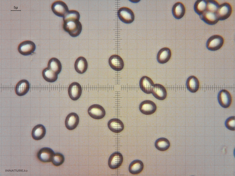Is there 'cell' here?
<instances>
[{
	"label": "cell",
	"instance_id": "cell-1",
	"mask_svg": "<svg viewBox=\"0 0 235 176\" xmlns=\"http://www.w3.org/2000/svg\"><path fill=\"white\" fill-rule=\"evenodd\" d=\"M63 26L65 31L72 37L80 35L82 30V25L79 19L63 18Z\"/></svg>",
	"mask_w": 235,
	"mask_h": 176
},
{
	"label": "cell",
	"instance_id": "cell-2",
	"mask_svg": "<svg viewBox=\"0 0 235 176\" xmlns=\"http://www.w3.org/2000/svg\"><path fill=\"white\" fill-rule=\"evenodd\" d=\"M224 43V39L219 35H214L211 36L206 43V47L209 50L214 51L220 49Z\"/></svg>",
	"mask_w": 235,
	"mask_h": 176
},
{
	"label": "cell",
	"instance_id": "cell-3",
	"mask_svg": "<svg viewBox=\"0 0 235 176\" xmlns=\"http://www.w3.org/2000/svg\"><path fill=\"white\" fill-rule=\"evenodd\" d=\"M118 15L122 22L127 24L132 23L134 19V15L132 11L126 7L120 8L118 11Z\"/></svg>",
	"mask_w": 235,
	"mask_h": 176
},
{
	"label": "cell",
	"instance_id": "cell-4",
	"mask_svg": "<svg viewBox=\"0 0 235 176\" xmlns=\"http://www.w3.org/2000/svg\"><path fill=\"white\" fill-rule=\"evenodd\" d=\"M51 9L55 14L60 17H63L69 11L66 4L61 0L54 2L51 5Z\"/></svg>",
	"mask_w": 235,
	"mask_h": 176
},
{
	"label": "cell",
	"instance_id": "cell-5",
	"mask_svg": "<svg viewBox=\"0 0 235 176\" xmlns=\"http://www.w3.org/2000/svg\"><path fill=\"white\" fill-rule=\"evenodd\" d=\"M36 48V45L34 43L30 40H26L20 43L18 47V50L21 54L27 56L33 53Z\"/></svg>",
	"mask_w": 235,
	"mask_h": 176
},
{
	"label": "cell",
	"instance_id": "cell-6",
	"mask_svg": "<svg viewBox=\"0 0 235 176\" xmlns=\"http://www.w3.org/2000/svg\"><path fill=\"white\" fill-rule=\"evenodd\" d=\"M232 7L228 3L219 5L216 14L219 20H224L229 18L231 14Z\"/></svg>",
	"mask_w": 235,
	"mask_h": 176
},
{
	"label": "cell",
	"instance_id": "cell-7",
	"mask_svg": "<svg viewBox=\"0 0 235 176\" xmlns=\"http://www.w3.org/2000/svg\"><path fill=\"white\" fill-rule=\"evenodd\" d=\"M88 113L91 117L96 119H102L105 115L104 108L98 104H94L90 106L88 109Z\"/></svg>",
	"mask_w": 235,
	"mask_h": 176
},
{
	"label": "cell",
	"instance_id": "cell-8",
	"mask_svg": "<svg viewBox=\"0 0 235 176\" xmlns=\"http://www.w3.org/2000/svg\"><path fill=\"white\" fill-rule=\"evenodd\" d=\"M218 102L220 105L224 108H227L231 105L232 97L229 92L225 89H222L217 96Z\"/></svg>",
	"mask_w": 235,
	"mask_h": 176
},
{
	"label": "cell",
	"instance_id": "cell-9",
	"mask_svg": "<svg viewBox=\"0 0 235 176\" xmlns=\"http://www.w3.org/2000/svg\"><path fill=\"white\" fill-rule=\"evenodd\" d=\"M55 153L51 148L48 147H44L38 151L37 156L41 161L47 163L51 162L55 154Z\"/></svg>",
	"mask_w": 235,
	"mask_h": 176
},
{
	"label": "cell",
	"instance_id": "cell-10",
	"mask_svg": "<svg viewBox=\"0 0 235 176\" xmlns=\"http://www.w3.org/2000/svg\"><path fill=\"white\" fill-rule=\"evenodd\" d=\"M68 92L70 98L73 101L78 99L82 93V88L78 82H74L69 86Z\"/></svg>",
	"mask_w": 235,
	"mask_h": 176
},
{
	"label": "cell",
	"instance_id": "cell-11",
	"mask_svg": "<svg viewBox=\"0 0 235 176\" xmlns=\"http://www.w3.org/2000/svg\"><path fill=\"white\" fill-rule=\"evenodd\" d=\"M157 109L155 104L150 100H145L142 101L139 106V110L143 114L149 115L155 112Z\"/></svg>",
	"mask_w": 235,
	"mask_h": 176
},
{
	"label": "cell",
	"instance_id": "cell-12",
	"mask_svg": "<svg viewBox=\"0 0 235 176\" xmlns=\"http://www.w3.org/2000/svg\"><path fill=\"white\" fill-rule=\"evenodd\" d=\"M123 161V157L122 154L119 152H115L110 155L109 158V167L112 169H117L121 165Z\"/></svg>",
	"mask_w": 235,
	"mask_h": 176
},
{
	"label": "cell",
	"instance_id": "cell-13",
	"mask_svg": "<svg viewBox=\"0 0 235 176\" xmlns=\"http://www.w3.org/2000/svg\"><path fill=\"white\" fill-rule=\"evenodd\" d=\"M79 118L78 115L74 112L69 114L65 120V125L67 129L72 130L75 129L79 123Z\"/></svg>",
	"mask_w": 235,
	"mask_h": 176
},
{
	"label": "cell",
	"instance_id": "cell-14",
	"mask_svg": "<svg viewBox=\"0 0 235 176\" xmlns=\"http://www.w3.org/2000/svg\"><path fill=\"white\" fill-rule=\"evenodd\" d=\"M139 85L142 91L147 94L152 93L154 85L152 79L147 76L142 77L140 81Z\"/></svg>",
	"mask_w": 235,
	"mask_h": 176
},
{
	"label": "cell",
	"instance_id": "cell-15",
	"mask_svg": "<svg viewBox=\"0 0 235 176\" xmlns=\"http://www.w3.org/2000/svg\"><path fill=\"white\" fill-rule=\"evenodd\" d=\"M109 64L110 67L116 71L122 70L124 66V63L122 58L117 55H113L109 57Z\"/></svg>",
	"mask_w": 235,
	"mask_h": 176
},
{
	"label": "cell",
	"instance_id": "cell-16",
	"mask_svg": "<svg viewBox=\"0 0 235 176\" xmlns=\"http://www.w3.org/2000/svg\"><path fill=\"white\" fill-rule=\"evenodd\" d=\"M30 88V84L27 80L23 79L19 81L16 84L15 90L16 94L21 96L25 95L28 92Z\"/></svg>",
	"mask_w": 235,
	"mask_h": 176
},
{
	"label": "cell",
	"instance_id": "cell-17",
	"mask_svg": "<svg viewBox=\"0 0 235 176\" xmlns=\"http://www.w3.org/2000/svg\"><path fill=\"white\" fill-rule=\"evenodd\" d=\"M152 93L155 97L159 100H164L167 96L165 88L162 85L159 84H154Z\"/></svg>",
	"mask_w": 235,
	"mask_h": 176
},
{
	"label": "cell",
	"instance_id": "cell-18",
	"mask_svg": "<svg viewBox=\"0 0 235 176\" xmlns=\"http://www.w3.org/2000/svg\"><path fill=\"white\" fill-rule=\"evenodd\" d=\"M171 56V52L168 48L164 47L161 48L158 53L157 59L160 64H164L167 62L170 59Z\"/></svg>",
	"mask_w": 235,
	"mask_h": 176
},
{
	"label": "cell",
	"instance_id": "cell-19",
	"mask_svg": "<svg viewBox=\"0 0 235 176\" xmlns=\"http://www.w3.org/2000/svg\"><path fill=\"white\" fill-rule=\"evenodd\" d=\"M108 126L110 130L115 133L121 132L124 128L122 122L118 119L113 118L110 119L108 122Z\"/></svg>",
	"mask_w": 235,
	"mask_h": 176
},
{
	"label": "cell",
	"instance_id": "cell-20",
	"mask_svg": "<svg viewBox=\"0 0 235 176\" xmlns=\"http://www.w3.org/2000/svg\"><path fill=\"white\" fill-rule=\"evenodd\" d=\"M200 19L206 23L210 25H214L218 21L215 13L205 11L199 16Z\"/></svg>",
	"mask_w": 235,
	"mask_h": 176
},
{
	"label": "cell",
	"instance_id": "cell-21",
	"mask_svg": "<svg viewBox=\"0 0 235 176\" xmlns=\"http://www.w3.org/2000/svg\"><path fill=\"white\" fill-rule=\"evenodd\" d=\"M88 63L86 59L80 56L76 60L74 63V68L78 73L82 74L85 72L88 68Z\"/></svg>",
	"mask_w": 235,
	"mask_h": 176
},
{
	"label": "cell",
	"instance_id": "cell-22",
	"mask_svg": "<svg viewBox=\"0 0 235 176\" xmlns=\"http://www.w3.org/2000/svg\"><path fill=\"white\" fill-rule=\"evenodd\" d=\"M46 133V130L45 126L42 124H38L33 128L31 132V135L34 139L39 140L44 137Z\"/></svg>",
	"mask_w": 235,
	"mask_h": 176
},
{
	"label": "cell",
	"instance_id": "cell-23",
	"mask_svg": "<svg viewBox=\"0 0 235 176\" xmlns=\"http://www.w3.org/2000/svg\"><path fill=\"white\" fill-rule=\"evenodd\" d=\"M186 86L189 91L192 93H195L197 91L199 88V81L195 76H191L187 80Z\"/></svg>",
	"mask_w": 235,
	"mask_h": 176
},
{
	"label": "cell",
	"instance_id": "cell-24",
	"mask_svg": "<svg viewBox=\"0 0 235 176\" xmlns=\"http://www.w3.org/2000/svg\"><path fill=\"white\" fill-rule=\"evenodd\" d=\"M185 11V7L183 4L180 2L175 4L172 9L173 16L177 19H181L184 16Z\"/></svg>",
	"mask_w": 235,
	"mask_h": 176
},
{
	"label": "cell",
	"instance_id": "cell-25",
	"mask_svg": "<svg viewBox=\"0 0 235 176\" xmlns=\"http://www.w3.org/2000/svg\"><path fill=\"white\" fill-rule=\"evenodd\" d=\"M143 167L144 165L141 161L135 160L130 164L129 167V171L132 174L137 175L142 171Z\"/></svg>",
	"mask_w": 235,
	"mask_h": 176
},
{
	"label": "cell",
	"instance_id": "cell-26",
	"mask_svg": "<svg viewBox=\"0 0 235 176\" xmlns=\"http://www.w3.org/2000/svg\"><path fill=\"white\" fill-rule=\"evenodd\" d=\"M48 68L58 75L62 70L61 64L58 59L52 57L48 61Z\"/></svg>",
	"mask_w": 235,
	"mask_h": 176
},
{
	"label": "cell",
	"instance_id": "cell-27",
	"mask_svg": "<svg viewBox=\"0 0 235 176\" xmlns=\"http://www.w3.org/2000/svg\"><path fill=\"white\" fill-rule=\"evenodd\" d=\"M42 75L44 79L49 82H53L57 79L58 74L49 68H46L42 72Z\"/></svg>",
	"mask_w": 235,
	"mask_h": 176
},
{
	"label": "cell",
	"instance_id": "cell-28",
	"mask_svg": "<svg viewBox=\"0 0 235 176\" xmlns=\"http://www.w3.org/2000/svg\"><path fill=\"white\" fill-rule=\"evenodd\" d=\"M155 146L157 150L161 151H164L169 148L170 143L167 139L164 138H161L156 141Z\"/></svg>",
	"mask_w": 235,
	"mask_h": 176
},
{
	"label": "cell",
	"instance_id": "cell-29",
	"mask_svg": "<svg viewBox=\"0 0 235 176\" xmlns=\"http://www.w3.org/2000/svg\"><path fill=\"white\" fill-rule=\"evenodd\" d=\"M207 1L197 0L194 5V9L195 12L199 16L202 14L206 10Z\"/></svg>",
	"mask_w": 235,
	"mask_h": 176
},
{
	"label": "cell",
	"instance_id": "cell-30",
	"mask_svg": "<svg viewBox=\"0 0 235 176\" xmlns=\"http://www.w3.org/2000/svg\"><path fill=\"white\" fill-rule=\"evenodd\" d=\"M64 160V155L60 153H57L55 154L51 161L54 165L58 166L62 165Z\"/></svg>",
	"mask_w": 235,
	"mask_h": 176
},
{
	"label": "cell",
	"instance_id": "cell-31",
	"mask_svg": "<svg viewBox=\"0 0 235 176\" xmlns=\"http://www.w3.org/2000/svg\"><path fill=\"white\" fill-rule=\"evenodd\" d=\"M219 6V3L215 0L207 1L206 11L216 13Z\"/></svg>",
	"mask_w": 235,
	"mask_h": 176
},
{
	"label": "cell",
	"instance_id": "cell-32",
	"mask_svg": "<svg viewBox=\"0 0 235 176\" xmlns=\"http://www.w3.org/2000/svg\"><path fill=\"white\" fill-rule=\"evenodd\" d=\"M226 127L231 131L235 130V117L231 116L228 118L225 123Z\"/></svg>",
	"mask_w": 235,
	"mask_h": 176
}]
</instances>
